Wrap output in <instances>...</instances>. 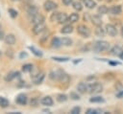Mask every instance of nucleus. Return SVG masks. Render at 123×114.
Masks as SVG:
<instances>
[{
    "instance_id": "nucleus-33",
    "label": "nucleus",
    "mask_w": 123,
    "mask_h": 114,
    "mask_svg": "<svg viewBox=\"0 0 123 114\" xmlns=\"http://www.w3.org/2000/svg\"><path fill=\"white\" fill-rule=\"evenodd\" d=\"M67 100V96L65 94H59L57 96V101L59 103H64Z\"/></svg>"
},
{
    "instance_id": "nucleus-38",
    "label": "nucleus",
    "mask_w": 123,
    "mask_h": 114,
    "mask_svg": "<svg viewBox=\"0 0 123 114\" xmlns=\"http://www.w3.org/2000/svg\"><path fill=\"white\" fill-rule=\"evenodd\" d=\"M58 16H59V12H54V13H52V15H51L50 20H51L52 22L58 21Z\"/></svg>"
},
{
    "instance_id": "nucleus-14",
    "label": "nucleus",
    "mask_w": 123,
    "mask_h": 114,
    "mask_svg": "<svg viewBox=\"0 0 123 114\" xmlns=\"http://www.w3.org/2000/svg\"><path fill=\"white\" fill-rule=\"evenodd\" d=\"M62 45V40H61L59 37L54 36V37L52 38V40H51V47H52V48L57 49V48L61 47Z\"/></svg>"
},
{
    "instance_id": "nucleus-6",
    "label": "nucleus",
    "mask_w": 123,
    "mask_h": 114,
    "mask_svg": "<svg viewBox=\"0 0 123 114\" xmlns=\"http://www.w3.org/2000/svg\"><path fill=\"white\" fill-rule=\"evenodd\" d=\"M57 3H55L54 1H52V0H47V1H45L44 2V4H43V8H44V10L46 11H53V10H55L56 8H57Z\"/></svg>"
},
{
    "instance_id": "nucleus-15",
    "label": "nucleus",
    "mask_w": 123,
    "mask_h": 114,
    "mask_svg": "<svg viewBox=\"0 0 123 114\" xmlns=\"http://www.w3.org/2000/svg\"><path fill=\"white\" fill-rule=\"evenodd\" d=\"M87 86H88V85H87L86 82L81 81V82L77 85V90H78V92H80L81 94H84V93L87 92Z\"/></svg>"
},
{
    "instance_id": "nucleus-30",
    "label": "nucleus",
    "mask_w": 123,
    "mask_h": 114,
    "mask_svg": "<svg viewBox=\"0 0 123 114\" xmlns=\"http://www.w3.org/2000/svg\"><path fill=\"white\" fill-rule=\"evenodd\" d=\"M61 40H62V44L63 46H70L72 44V40L69 37H62Z\"/></svg>"
},
{
    "instance_id": "nucleus-53",
    "label": "nucleus",
    "mask_w": 123,
    "mask_h": 114,
    "mask_svg": "<svg viewBox=\"0 0 123 114\" xmlns=\"http://www.w3.org/2000/svg\"><path fill=\"white\" fill-rule=\"evenodd\" d=\"M81 1H85V0H81Z\"/></svg>"
},
{
    "instance_id": "nucleus-34",
    "label": "nucleus",
    "mask_w": 123,
    "mask_h": 114,
    "mask_svg": "<svg viewBox=\"0 0 123 114\" xmlns=\"http://www.w3.org/2000/svg\"><path fill=\"white\" fill-rule=\"evenodd\" d=\"M52 59L56 60V61H60V62H65L69 60V57H52Z\"/></svg>"
},
{
    "instance_id": "nucleus-52",
    "label": "nucleus",
    "mask_w": 123,
    "mask_h": 114,
    "mask_svg": "<svg viewBox=\"0 0 123 114\" xmlns=\"http://www.w3.org/2000/svg\"><path fill=\"white\" fill-rule=\"evenodd\" d=\"M0 55H1V51H0Z\"/></svg>"
},
{
    "instance_id": "nucleus-9",
    "label": "nucleus",
    "mask_w": 123,
    "mask_h": 114,
    "mask_svg": "<svg viewBox=\"0 0 123 114\" xmlns=\"http://www.w3.org/2000/svg\"><path fill=\"white\" fill-rule=\"evenodd\" d=\"M4 41L7 45H13L16 41V38L14 36V34H9L7 35H5V38H4Z\"/></svg>"
},
{
    "instance_id": "nucleus-26",
    "label": "nucleus",
    "mask_w": 123,
    "mask_h": 114,
    "mask_svg": "<svg viewBox=\"0 0 123 114\" xmlns=\"http://www.w3.org/2000/svg\"><path fill=\"white\" fill-rule=\"evenodd\" d=\"M9 104H10V103H9V101H8L6 98H4V97H0V106H1L2 108H6V107H8Z\"/></svg>"
},
{
    "instance_id": "nucleus-13",
    "label": "nucleus",
    "mask_w": 123,
    "mask_h": 114,
    "mask_svg": "<svg viewBox=\"0 0 123 114\" xmlns=\"http://www.w3.org/2000/svg\"><path fill=\"white\" fill-rule=\"evenodd\" d=\"M40 103H41L43 105H45V106H52L53 103H54L53 99H52L50 96H45V97H43V98L40 100Z\"/></svg>"
},
{
    "instance_id": "nucleus-37",
    "label": "nucleus",
    "mask_w": 123,
    "mask_h": 114,
    "mask_svg": "<svg viewBox=\"0 0 123 114\" xmlns=\"http://www.w3.org/2000/svg\"><path fill=\"white\" fill-rule=\"evenodd\" d=\"M48 35H49V32H48V31L46 32V30H45V31H44V34H42V36H40V41H41V42L45 41V40L48 38Z\"/></svg>"
},
{
    "instance_id": "nucleus-28",
    "label": "nucleus",
    "mask_w": 123,
    "mask_h": 114,
    "mask_svg": "<svg viewBox=\"0 0 123 114\" xmlns=\"http://www.w3.org/2000/svg\"><path fill=\"white\" fill-rule=\"evenodd\" d=\"M33 64H31V63H27V64H24L23 66H22V71L23 72H25V73H29V72H32V70H33Z\"/></svg>"
},
{
    "instance_id": "nucleus-25",
    "label": "nucleus",
    "mask_w": 123,
    "mask_h": 114,
    "mask_svg": "<svg viewBox=\"0 0 123 114\" xmlns=\"http://www.w3.org/2000/svg\"><path fill=\"white\" fill-rule=\"evenodd\" d=\"M72 7H73V9H74L75 11H82V9H83V5H82V3H81L80 1H75V2H73V3H72Z\"/></svg>"
},
{
    "instance_id": "nucleus-41",
    "label": "nucleus",
    "mask_w": 123,
    "mask_h": 114,
    "mask_svg": "<svg viewBox=\"0 0 123 114\" xmlns=\"http://www.w3.org/2000/svg\"><path fill=\"white\" fill-rule=\"evenodd\" d=\"M37 103H38V100L37 98H34V99L31 100V105L36 106V105H37Z\"/></svg>"
},
{
    "instance_id": "nucleus-1",
    "label": "nucleus",
    "mask_w": 123,
    "mask_h": 114,
    "mask_svg": "<svg viewBox=\"0 0 123 114\" xmlns=\"http://www.w3.org/2000/svg\"><path fill=\"white\" fill-rule=\"evenodd\" d=\"M111 48V45L108 41L105 40H98L94 43L93 45V51H95L96 53H101V52H106L109 51Z\"/></svg>"
},
{
    "instance_id": "nucleus-21",
    "label": "nucleus",
    "mask_w": 123,
    "mask_h": 114,
    "mask_svg": "<svg viewBox=\"0 0 123 114\" xmlns=\"http://www.w3.org/2000/svg\"><path fill=\"white\" fill-rule=\"evenodd\" d=\"M73 32V27L71 25H65L63 26L62 29H61V33L62 34H70Z\"/></svg>"
},
{
    "instance_id": "nucleus-27",
    "label": "nucleus",
    "mask_w": 123,
    "mask_h": 114,
    "mask_svg": "<svg viewBox=\"0 0 123 114\" xmlns=\"http://www.w3.org/2000/svg\"><path fill=\"white\" fill-rule=\"evenodd\" d=\"M29 50L32 51V53H33L35 56H37V57H42V52H41L40 50H37V48H35V47H33V46H30V47H29Z\"/></svg>"
},
{
    "instance_id": "nucleus-35",
    "label": "nucleus",
    "mask_w": 123,
    "mask_h": 114,
    "mask_svg": "<svg viewBox=\"0 0 123 114\" xmlns=\"http://www.w3.org/2000/svg\"><path fill=\"white\" fill-rule=\"evenodd\" d=\"M8 11H9L10 15H11L12 18H15V17L17 16V14H18L17 11H15L14 9H9V10H8Z\"/></svg>"
},
{
    "instance_id": "nucleus-44",
    "label": "nucleus",
    "mask_w": 123,
    "mask_h": 114,
    "mask_svg": "<svg viewBox=\"0 0 123 114\" xmlns=\"http://www.w3.org/2000/svg\"><path fill=\"white\" fill-rule=\"evenodd\" d=\"M4 38H5V34H4V32H3L2 27L0 25V40H4Z\"/></svg>"
},
{
    "instance_id": "nucleus-29",
    "label": "nucleus",
    "mask_w": 123,
    "mask_h": 114,
    "mask_svg": "<svg viewBox=\"0 0 123 114\" xmlns=\"http://www.w3.org/2000/svg\"><path fill=\"white\" fill-rule=\"evenodd\" d=\"M14 78H15V72H9V73L5 76L4 80H5L6 81H12Z\"/></svg>"
},
{
    "instance_id": "nucleus-36",
    "label": "nucleus",
    "mask_w": 123,
    "mask_h": 114,
    "mask_svg": "<svg viewBox=\"0 0 123 114\" xmlns=\"http://www.w3.org/2000/svg\"><path fill=\"white\" fill-rule=\"evenodd\" d=\"M80 112H81V107H79V106L73 107V108L71 109V111H70L71 114H79Z\"/></svg>"
},
{
    "instance_id": "nucleus-12",
    "label": "nucleus",
    "mask_w": 123,
    "mask_h": 114,
    "mask_svg": "<svg viewBox=\"0 0 123 114\" xmlns=\"http://www.w3.org/2000/svg\"><path fill=\"white\" fill-rule=\"evenodd\" d=\"M44 77H45L44 73H38V74L35 75V76H34V79H33L34 83H35V84H40V83L43 81Z\"/></svg>"
},
{
    "instance_id": "nucleus-10",
    "label": "nucleus",
    "mask_w": 123,
    "mask_h": 114,
    "mask_svg": "<svg viewBox=\"0 0 123 114\" xmlns=\"http://www.w3.org/2000/svg\"><path fill=\"white\" fill-rule=\"evenodd\" d=\"M109 12L113 14V15H118L122 12V7L120 5H115V6H112L111 8L109 9Z\"/></svg>"
},
{
    "instance_id": "nucleus-50",
    "label": "nucleus",
    "mask_w": 123,
    "mask_h": 114,
    "mask_svg": "<svg viewBox=\"0 0 123 114\" xmlns=\"http://www.w3.org/2000/svg\"><path fill=\"white\" fill-rule=\"evenodd\" d=\"M120 58H122V59H123V54H122V55L120 56Z\"/></svg>"
},
{
    "instance_id": "nucleus-11",
    "label": "nucleus",
    "mask_w": 123,
    "mask_h": 114,
    "mask_svg": "<svg viewBox=\"0 0 123 114\" xmlns=\"http://www.w3.org/2000/svg\"><path fill=\"white\" fill-rule=\"evenodd\" d=\"M111 54L113 55V56H116V57H120V56L123 54V49L120 46L115 45V46H113L111 49Z\"/></svg>"
},
{
    "instance_id": "nucleus-22",
    "label": "nucleus",
    "mask_w": 123,
    "mask_h": 114,
    "mask_svg": "<svg viewBox=\"0 0 123 114\" xmlns=\"http://www.w3.org/2000/svg\"><path fill=\"white\" fill-rule=\"evenodd\" d=\"M97 11H98V13L100 15H103V14H106V13L109 12V9H108V7L106 5H101V6H99Z\"/></svg>"
},
{
    "instance_id": "nucleus-8",
    "label": "nucleus",
    "mask_w": 123,
    "mask_h": 114,
    "mask_svg": "<svg viewBox=\"0 0 123 114\" xmlns=\"http://www.w3.org/2000/svg\"><path fill=\"white\" fill-rule=\"evenodd\" d=\"M38 13V9L36 7V6H30L28 9H27V14H28V16L32 19L34 16H36L37 14Z\"/></svg>"
},
{
    "instance_id": "nucleus-42",
    "label": "nucleus",
    "mask_w": 123,
    "mask_h": 114,
    "mask_svg": "<svg viewBox=\"0 0 123 114\" xmlns=\"http://www.w3.org/2000/svg\"><path fill=\"white\" fill-rule=\"evenodd\" d=\"M97 112H98L97 110L92 109V108H89V109H87V110H86V113H87V114H96Z\"/></svg>"
},
{
    "instance_id": "nucleus-46",
    "label": "nucleus",
    "mask_w": 123,
    "mask_h": 114,
    "mask_svg": "<svg viewBox=\"0 0 123 114\" xmlns=\"http://www.w3.org/2000/svg\"><path fill=\"white\" fill-rule=\"evenodd\" d=\"M116 97H117V98H119V99H122V98H123V90L119 91V92L116 94Z\"/></svg>"
},
{
    "instance_id": "nucleus-4",
    "label": "nucleus",
    "mask_w": 123,
    "mask_h": 114,
    "mask_svg": "<svg viewBox=\"0 0 123 114\" xmlns=\"http://www.w3.org/2000/svg\"><path fill=\"white\" fill-rule=\"evenodd\" d=\"M33 33L35 34H42L45 30H46V26H45V24H44V22H41V23H37V24H35L34 25V27H33Z\"/></svg>"
},
{
    "instance_id": "nucleus-49",
    "label": "nucleus",
    "mask_w": 123,
    "mask_h": 114,
    "mask_svg": "<svg viewBox=\"0 0 123 114\" xmlns=\"http://www.w3.org/2000/svg\"><path fill=\"white\" fill-rule=\"evenodd\" d=\"M12 1H13V2H18V1H21V0H12Z\"/></svg>"
},
{
    "instance_id": "nucleus-19",
    "label": "nucleus",
    "mask_w": 123,
    "mask_h": 114,
    "mask_svg": "<svg viewBox=\"0 0 123 114\" xmlns=\"http://www.w3.org/2000/svg\"><path fill=\"white\" fill-rule=\"evenodd\" d=\"M31 21H32V23H34V25H35V24H37V23L44 22V17H43L41 14L37 13L36 16H34V17L31 19Z\"/></svg>"
},
{
    "instance_id": "nucleus-16",
    "label": "nucleus",
    "mask_w": 123,
    "mask_h": 114,
    "mask_svg": "<svg viewBox=\"0 0 123 114\" xmlns=\"http://www.w3.org/2000/svg\"><path fill=\"white\" fill-rule=\"evenodd\" d=\"M90 21L95 26H101L102 25V19L100 17V14L99 15H92L90 17Z\"/></svg>"
},
{
    "instance_id": "nucleus-7",
    "label": "nucleus",
    "mask_w": 123,
    "mask_h": 114,
    "mask_svg": "<svg viewBox=\"0 0 123 114\" xmlns=\"http://www.w3.org/2000/svg\"><path fill=\"white\" fill-rule=\"evenodd\" d=\"M27 102H28V98H27V96L25 94H22V93L21 94H18L16 96V98H15V103L17 104L25 105L27 103Z\"/></svg>"
},
{
    "instance_id": "nucleus-20",
    "label": "nucleus",
    "mask_w": 123,
    "mask_h": 114,
    "mask_svg": "<svg viewBox=\"0 0 123 114\" xmlns=\"http://www.w3.org/2000/svg\"><path fill=\"white\" fill-rule=\"evenodd\" d=\"M59 72V79L58 80L60 81H62V82H67L69 80V77L62 71H58Z\"/></svg>"
},
{
    "instance_id": "nucleus-23",
    "label": "nucleus",
    "mask_w": 123,
    "mask_h": 114,
    "mask_svg": "<svg viewBox=\"0 0 123 114\" xmlns=\"http://www.w3.org/2000/svg\"><path fill=\"white\" fill-rule=\"evenodd\" d=\"M78 20H79V14L76 12H73L68 16V22H70V23H75Z\"/></svg>"
},
{
    "instance_id": "nucleus-47",
    "label": "nucleus",
    "mask_w": 123,
    "mask_h": 114,
    "mask_svg": "<svg viewBox=\"0 0 123 114\" xmlns=\"http://www.w3.org/2000/svg\"><path fill=\"white\" fill-rule=\"evenodd\" d=\"M109 63L111 64V65H118L119 64V62H113V61H110Z\"/></svg>"
},
{
    "instance_id": "nucleus-45",
    "label": "nucleus",
    "mask_w": 123,
    "mask_h": 114,
    "mask_svg": "<svg viewBox=\"0 0 123 114\" xmlns=\"http://www.w3.org/2000/svg\"><path fill=\"white\" fill-rule=\"evenodd\" d=\"M28 55H27V53H25V52H21L20 54H19V58H23V57H26Z\"/></svg>"
},
{
    "instance_id": "nucleus-17",
    "label": "nucleus",
    "mask_w": 123,
    "mask_h": 114,
    "mask_svg": "<svg viewBox=\"0 0 123 114\" xmlns=\"http://www.w3.org/2000/svg\"><path fill=\"white\" fill-rule=\"evenodd\" d=\"M68 21V16L65 12H59V16H58V23L60 24H63L65 22Z\"/></svg>"
},
{
    "instance_id": "nucleus-2",
    "label": "nucleus",
    "mask_w": 123,
    "mask_h": 114,
    "mask_svg": "<svg viewBox=\"0 0 123 114\" xmlns=\"http://www.w3.org/2000/svg\"><path fill=\"white\" fill-rule=\"evenodd\" d=\"M102 90H103V85L100 82L90 83L87 86V92L90 94H98V93L102 92Z\"/></svg>"
},
{
    "instance_id": "nucleus-40",
    "label": "nucleus",
    "mask_w": 123,
    "mask_h": 114,
    "mask_svg": "<svg viewBox=\"0 0 123 114\" xmlns=\"http://www.w3.org/2000/svg\"><path fill=\"white\" fill-rule=\"evenodd\" d=\"M6 55H7L10 58H12V57H13V52H12V50H7V51H6Z\"/></svg>"
},
{
    "instance_id": "nucleus-24",
    "label": "nucleus",
    "mask_w": 123,
    "mask_h": 114,
    "mask_svg": "<svg viewBox=\"0 0 123 114\" xmlns=\"http://www.w3.org/2000/svg\"><path fill=\"white\" fill-rule=\"evenodd\" d=\"M84 3H85V6L87 9H93L96 6V2L93 1V0H85Z\"/></svg>"
},
{
    "instance_id": "nucleus-51",
    "label": "nucleus",
    "mask_w": 123,
    "mask_h": 114,
    "mask_svg": "<svg viewBox=\"0 0 123 114\" xmlns=\"http://www.w3.org/2000/svg\"><path fill=\"white\" fill-rule=\"evenodd\" d=\"M106 1H107V2H111L112 0H106Z\"/></svg>"
},
{
    "instance_id": "nucleus-31",
    "label": "nucleus",
    "mask_w": 123,
    "mask_h": 114,
    "mask_svg": "<svg viewBox=\"0 0 123 114\" xmlns=\"http://www.w3.org/2000/svg\"><path fill=\"white\" fill-rule=\"evenodd\" d=\"M49 78L51 79V80H58V79H59V72L58 71H52V72H50L49 73Z\"/></svg>"
},
{
    "instance_id": "nucleus-32",
    "label": "nucleus",
    "mask_w": 123,
    "mask_h": 114,
    "mask_svg": "<svg viewBox=\"0 0 123 114\" xmlns=\"http://www.w3.org/2000/svg\"><path fill=\"white\" fill-rule=\"evenodd\" d=\"M89 102L90 103H103L104 102V99L100 96H96V97H92L89 99Z\"/></svg>"
},
{
    "instance_id": "nucleus-48",
    "label": "nucleus",
    "mask_w": 123,
    "mask_h": 114,
    "mask_svg": "<svg viewBox=\"0 0 123 114\" xmlns=\"http://www.w3.org/2000/svg\"><path fill=\"white\" fill-rule=\"evenodd\" d=\"M121 35L123 36V26H122V28H121Z\"/></svg>"
},
{
    "instance_id": "nucleus-39",
    "label": "nucleus",
    "mask_w": 123,
    "mask_h": 114,
    "mask_svg": "<svg viewBox=\"0 0 123 114\" xmlns=\"http://www.w3.org/2000/svg\"><path fill=\"white\" fill-rule=\"evenodd\" d=\"M70 98H71L72 100H75V101L80 100V96H79L77 93H75V92H71V93H70Z\"/></svg>"
},
{
    "instance_id": "nucleus-43",
    "label": "nucleus",
    "mask_w": 123,
    "mask_h": 114,
    "mask_svg": "<svg viewBox=\"0 0 123 114\" xmlns=\"http://www.w3.org/2000/svg\"><path fill=\"white\" fill-rule=\"evenodd\" d=\"M72 3H73V0H62V4L65 6H69Z\"/></svg>"
},
{
    "instance_id": "nucleus-3",
    "label": "nucleus",
    "mask_w": 123,
    "mask_h": 114,
    "mask_svg": "<svg viewBox=\"0 0 123 114\" xmlns=\"http://www.w3.org/2000/svg\"><path fill=\"white\" fill-rule=\"evenodd\" d=\"M77 33L80 35H82L83 37H89V35L91 34L89 28L86 25H79L77 27Z\"/></svg>"
},
{
    "instance_id": "nucleus-18",
    "label": "nucleus",
    "mask_w": 123,
    "mask_h": 114,
    "mask_svg": "<svg viewBox=\"0 0 123 114\" xmlns=\"http://www.w3.org/2000/svg\"><path fill=\"white\" fill-rule=\"evenodd\" d=\"M94 34L98 37H103L105 35V34H106V30L103 29L101 26H96V29L94 31Z\"/></svg>"
},
{
    "instance_id": "nucleus-54",
    "label": "nucleus",
    "mask_w": 123,
    "mask_h": 114,
    "mask_svg": "<svg viewBox=\"0 0 123 114\" xmlns=\"http://www.w3.org/2000/svg\"><path fill=\"white\" fill-rule=\"evenodd\" d=\"M98 1H101V0H98Z\"/></svg>"
},
{
    "instance_id": "nucleus-5",
    "label": "nucleus",
    "mask_w": 123,
    "mask_h": 114,
    "mask_svg": "<svg viewBox=\"0 0 123 114\" xmlns=\"http://www.w3.org/2000/svg\"><path fill=\"white\" fill-rule=\"evenodd\" d=\"M105 30H106V33L110 35V36H115L117 34V29L114 25L112 24H107L106 27H105Z\"/></svg>"
}]
</instances>
